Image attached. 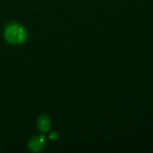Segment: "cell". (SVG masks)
<instances>
[{"instance_id":"2","label":"cell","mask_w":153,"mask_h":153,"mask_svg":"<svg viewBox=\"0 0 153 153\" xmlns=\"http://www.w3.org/2000/svg\"><path fill=\"white\" fill-rule=\"evenodd\" d=\"M45 143H46L45 138L42 136H39V137H35L30 140V142L29 143V147L33 152H39L44 148Z\"/></svg>"},{"instance_id":"3","label":"cell","mask_w":153,"mask_h":153,"mask_svg":"<svg viewBox=\"0 0 153 153\" xmlns=\"http://www.w3.org/2000/svg\"><path fill=\"white\" fill-rule=\"evenodd\" d=\"M49 119L46 116H41L38 119V127L41 132H47L49 129Z\"/></svg>"},{"instance_id":"1","label":"cell","mask_w":153,"mask_h":153,"mask_svg":"<svg viewBox=\"0 0 153 153\" xmlns=\"http://www.w3.org/2000/svg\"><path fill=\"white\" fill-rule=\"evenodd\" d=\"M26 37L27 33L24 28L16 23L9 24L4 30L5 39L12 44H21L26 39Z\"/></svg>"}]
</instances>
